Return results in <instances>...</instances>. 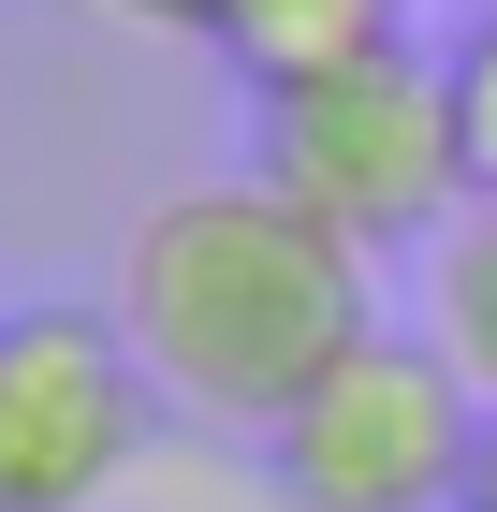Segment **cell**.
<instances>
[{
    "mask_svg": "<svg viewBox=\"0 0 497 512\" xmlns=\"http://www.w3.org/2000/svg\"><path fill=\"white\" fill-rule=\"evenodd\" d=\"M0 322H15V308H0Z\"/></svg>",
    "mask_w": 497,
    "mask_h": 512,
    "instance_id": "cell-10",
    "label": "cell"
},
{
    "mask_svg": "<svg viewBox=\"0 0 497 512\" xmlns=\"http://www.w3.org/2000/svg\"><path fill=\"white\" fill-rule=\"evenodd\" d=\"M117 337H132L161 410L278 439L307 395L381 337V264L351 235H322L264 176H191L117 249Z\"/></svg>",
    "mask_w": 497,
    "mask_h": 512,
    "instance_id": "cell-1",
    "label": "cell"
},
{
    "mask_svg": "<svg viewBox=\"0 0 497 512\" xmlns=\"http://www.w3.org/2000/svg\"><path fill=\"white\" fill-rule=\"evenodd\" d=\"M249 176L293 191L322 235H351L366 264L381 249H439L468 220V132H454V74L424 59L410 30L366 44V59H322V74L249 88Z\"/></svg>",
    "mask_w": 497,
    "mask_h": 512,
    "instance_id": "cell-2",
    "label": "cell"
},
{
    "mask_svg": "<svg viewBox=\"0 0 497 512\" xmlns=\"http://www.w3.org/2000/svg\"><path fill=\"white\" fill-rule=\"evenodd\" d=\"M147 454V366L117 308L0 322V512H103Z\"/></svg>",
    "mask_w": 497,
    "mask_h": 512,
    "instance_id": "cell-4",
    "label": "cell"
},
{
    "mask_svg": "<svg viewBox=\"0 0 497 512\" xmlns=\"http://www.w3.org/2000/svg\"><path fill=\"white\" fill-rule=\"evenodd\" d=\"M439 74H454V132H468V205H497V0L439 44Z\"/></svg>",
    "mask_w": 497,
    "mask_h": 512,
    "instance_id": "cell-7",
    "label": "cell"
},
{
    "mask_svg": "<svg viewBox=\"0 0 497 512\" xmlns=\"http://www.w3.org/2000/svg\"><path fill=\"white\" fill-rule=\"evenodd\" d=\"M468 454H483V395L395 322L264 439L293 512H468Z\"/></svg>",
    "mask_w": 497,
    "mask_h": 512,
    "instance_id": "cell-3",
    "label": "cell"
},
{
    "mask_svg": "<svg viewBox=\"0 0 497 512\" xmlns=\"http://www.w3.org/2000/svg\"><path fill=\"white\" fill-rule=\"evenodd\" d=\"M468 512H497V410H483V454H468Z\"/></svg>",
    "mask_w": 497,
    "mask_h": 512,
    "instance_id": "cell-9",
    "label": "cell"
},
{
    "mask_svg": "<svg viewBox=\"0 0 497 512\" xmlns=\"http://www.w3.org/2000/svg\"><path fill=\"white\" fill-rule=\"evenodd\" d=\"M205 44L249 88H278V74H322V59L395 44V0H205Z\"/></svg>",
    "mask_w": 497,
    "mask_h": 512,
    "instance_id": "cell-5",
    "label": "cell"
},
{
    "mask_svg": "<svg viewBox=\"0 0 497 512\" xmlns=\"http://www.w3.org/2000/svg\"><path fill=\"white\" fill-rule=\"evenodd\" d=\"M424 352L497 410V205H468L454 235L424 249Z\"/></svg>",
    "mask_w": 497,
    "mask_h": 512,
    "instance_id": "cell-6",
    "label": "cell"
},
{
    "mask_svg": "<svg viewBox=\"0 0 497 512\" xmlns=\"http://www.w3.org/2000/svg\"><path fill=\"white\" fill-rule=\"evenodd\" d=\"M132 30H205V0H117Z\"/></svg>",
    "mask_w": 497,
    "mask_h": 512,
    "instance_id": "cell-8",
    "label": "cell"
}]
</instances>
